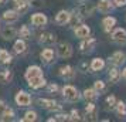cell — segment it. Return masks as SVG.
I'll return each instance as SVG.
<instances>
[{
	"label": "cell",
	"instance_id": "cell-29",
	"mask_svg": "<svg viewBox=\"0 0 126 122\" xmlns=\"http://www.w3.org/2000/svg\"><path fill=\"white\" fill-rule=\"evenodd\" d=\"M94 89H95L98 94H101V92H103V91L106 89V85H105V82L103 81H96L95 82V85H94Z\"/></svg>",
	"mask_w": 126,
	"mask_h": 122
},
{
	"label": "cell",
	"instance_id": "cell-32",
	"mask_svg": "<svg viewBox=\"0 0 126 122\" xmlns=\"http://www.w3.org/2000/svg\"><path fill=\"white\" fill-rule=\"evenodd\" d=\"M35 119H37V114L34 111H29V112H26V116L21 121H35Z\"/></svg>",
	"mask_w": 126,
	"mask_h": 122
},
{
	"label": "cell",
	"instance_id": "cell-21",
	"mask_svg": "<svg viewBox=\"0 0 126 122\" xmlns=\"http://www.w3.org/2000/svg\"><path fill=\"white\" fill-rule=\"evenodd\" d=\"M103 65H105V61H103L102 58H94L91 63V70L92 71H99L103 68Z\"/></svg>",
	"mask_w": 126,
	"mask_h": 122
},
{
	"label": "cell",
	"instance_id": "cell-6",
	"mask_svg": "<svg viewBox=\"0 0 126 122\" xmlns=\"http://www.w3.org/2000/svg\"><path fill=\"white\" fill-rule=\"evenodd\" d=\"M14 7L18 14H26L30 10V3L29 0H14Z\"/></svg>",
	"mask_w": 126,
	"mask_h": 122
},
{
	"label": "cell",
	"instance_id": "cell-30",
	"mask_svg": "<svg viewBox=\"0 0 126 122\" xmlns=\"http://www.w3.org/2000/svg\"><path fill=\"white\" fill-rule=\"evenodd\" d=\"M115 106H116V111H118V114H119V115H125V114H126V105H125V102L119 101Z\"/></svg>",
	"mask_w": 126,
	"mask_h": 122
},
{
	"label": "cell",
	"instance_id": "cell-24",
	"mask_svg": "<svg viewBox=\"0 0 126 122\" xmlns=\"http://www.w3.org/2000/svg\"><path fill=\"white\" fill-rule=\"evenodd\" d=\"M41 58L46 60L47 63H50L52 58H54V51H52L51 48H46V50H43V52H41Z\"/></svg>",
	"mask_w": 126,
	"mask_h": 122
},
{
	"label": "cell",
	"instance_id": "cell-7",
	"mask_svg": "<svg viewBox=\"0 0 126 122\" xmlns=\"http://www.w3.org/2000/svg\"><path fill=\"white\" fill-rule=\"evenodd\" d=\"M112 40L118 44H126V31L123 29H116L112 33Z\"/></svg>",
	"mask_w": 126,
	"mask_h": 122
},
{
	"label": "cell",
	"instance_id": "cell-41",
	"mask_svg": "<svg viewBox=\"0 0 126 122\" xmlns=\"http://www.w3.org/2000/svg\"><path fill=\"white\" fill-rule=\"evenodd\" d=\"M4 3H6V0H0V6H3Z\"/></svg>",
	"mask_w": 126,
	"mask_h": 122
},
{
	"label": "cell",
	"instance_id": "cell-13",
	"mask_svg": "<svg viewBox=\"0 0 126 122\" xmlns=\"http://www.w3.org/2000/svg\"><path fill=\"white\" fill-rule=\"evenodd\" d=\"M98 9H99L101 13H109L113 10V4L110 3V0H99Z\"/></svg>",
	"mask_w": 126,
	"mask_h": 122
},
{
	"label": "cell",
	"instance_id": "cell-18",
	"mask_svg": "<svg viewBox=\"0 0 126 122\" xmlns=\"http://www.w3.org/2000/svg\"><path fill=\"white\" fill-rule=\"evenodd\" d=\"M89 33H91V30H89L88 26H79V27L75 29V35L79 37V38H86L89 35Z\"/></svg>",
	"mask_w": 126,
	"mask_h": 122
},
{
	"label": "cell",
	"instance_id": "cell-4",
	"mask_svg": "<svg viewBox=\"0 0 126 122\" xmlns=\"http://www.w3.org/2000/svg\"><path fill=\"white\" fill-rule=\"evenodd\" d=\"M55 41H57L55 34H52V33H50V31H46V33H43V34L40 35V43L43 44V46H47V47L54 46Z\"/></svg>",
	"mask_w": 126,
	"mask_h": 122
},
{
	"label": "cell",
	"instance_id": "cell-25",
	"mask_svg": "<svg viewBox=\"0 0 126 122\" xmlns=\"http://www.w3.org/2000/svg\"><path fill=\"white\" fill-rule=\"evenodd\" d=\"M12 61V55L6 51V50H0V63H3V64H9Z\"/></svg>",
	"mask_w": 126,
	"mask_h": 122
},
{
	"label": "cell",
	"instance_id": "cell-35",
	"mask_svg": "<svg viewBox=\"0 0 126 122\" xmlns=\"http://www.w3.org/2000/svg\"><path fill=\"white\" fill-rule=\"evenodd\" d=\"M30 6H34V7H40L41 6V0H29Z\"/></svg>",
	"mask_w": 126,
	"mask_h": 122
},
{
	"label": "cell",
	"instance_id": "cell-19",
	"mask_svg": "<svg viewBox=\"0 0 126 122\" xmlns=\"http://www.w3.org/2000/svg\"><path fill=\"white\" fill-rule=\"evenodd\" d=\"M75 75V71L72 67H69V65H65L61 68V77L65 78V80H71V78H74Z\"/></svg>",
	"mask_w": 126,
	"mask_h": 122
},
{
	"label": "cell",
	"instance_id": "cell-9",
	"mask_svg": "<svg viewBox=\"0 0 126 122\" xmlns=\"http://www.w3.org/2000/svg\"><path fill=\"white\" fill-rule=\"evenodd\" d=\"M16 102H17L20 106H27V105H30V102H31V98H30V95L27 92L21 91V92H18L17 95H16Z\"/></svg>",
	"mask_w": 126,
	"mask_h": 122
},
{
	"label": "cell",
	"instance_id": "cell-34",
	"mask_svg": "<svg viewBox=\"0 0 126 122\" xmlns=\"http://www.w3.org/2000/svg\"><path fill=\"white\" fill-rule=\"evenodd\" d=\"M106 102H108L110 106H115V104H116V99H115L113 95H110V97H108V99H106Z\"/></svg>",
	"mask_w": 126,
	"mask_h": 122
},
{
	"label": "cell",
	"instance_id": "cell-23",
	"mask_svg": "<svg viewBox=\"0 0 126 122\" xmlns=\"http://www.w3.org/2000/svg\"><path fill=\"white\" fill-rule=\"evenodd\" d=\"M84 97L86 101H95L98 98V92L95 89H85L84 91Z\"/></svg>",
	"mask_w": 126,
	"mask_h": 122
},
{
	"label": "cell",
	"instance_id": "cell-1",
	"mask_svg": "<svg viewBox=\"0 0 126 122\" xmlns=\"http://www.w3.org/2000/svg\"><path fill=\"white\" fill-rule=\"evenodd\" d=\"M63 95L64 98L69 101V102H75V101H78L79 99V92H78V89L72 85H65L63 88Z\"/></svg>",
	"mask_w": 126,
	"mask_h": 122
},
{
	"label": "cell",
	"instance_id": "cell-12",
	"mask_svg": "<svg viewBox=\"0 0 126 122\" xmlns=\"http://www.w3.org/2000/svg\"><path fill=\"white\" fill-rule=\"evenodd\" d=\"M69 18H71V14L68 12H65V10H61L55 17V23L60 24V26H64V24L69 23Z\"/></svg>",
	"mask_w": 126,
	"mask_h": 122
},
{
	"label": "cell",
	"instance_id": "cell-27",
	"mask_svg": "<svg viewBox=\"0 0 126 122\" xmlns=\"http://www.w3.org/2000/svg\"><path fill=\"white\" fill-rule=\"evenodd\" d=\"M14 51L17 52V54H23L26 51V43L23 40H18L14 43Z\"/></svg>",
	"mask_w": 126,
	"mask_h": 122
},
{
	"label": "cell",
	"instance_id": "cell-11",
	"mask_svg": "<svg viewBox=\"0 0 126 122\" xmlns=\"http://www.w3.org/2000/svg\"><path fill=\"white\" fill-rule=\"evenodd\" d=\"M16 34H17V30L14 29L13 26H6L4 29H1V37L4 38V40H12L13 37H16Z\"/></svg>",
	"mask_w": 126,
	"mask_h": 122
},
{
	"label": "cell",
	"instance_id": "cell-38",
	"mask_svg": "<svg viewBox=\"0 0 126 122\" xmlns=\"http://www.w3.org/2000/svg\"><path fill=\"white\" fill-rule=\"evenodd\" d=\"M113 1H115V4H116V6H119V7L126 6V0H113Z\"/></svg>",
	"mask_w": 126,
	"mask_h": 122
},
{
	"label": "cell",
	"instance_id": "cell-5",
	"mask_svg": "<svg viewBox=\"0 0 126 122\" xmlns=\"http://www.w3.org/2000/svg\"><path fill=\"white\" fill-rule=\"evenodd\" d=\"M58 55L61 58H69L72 55V48L69 46L68 43H61V44H58Z\"/></svg>",
	"mask_w": 126,
	"mask_h": 122
},
{
	"label": "cell",
	"instance_id": "cell-31",
	"mask_svg": "<svg viewBox=\"0 0 126 122\" xmlns=\"http://www.w3.org/2000/svg\"><path fill=\"white\" fill-rule=\"evenodd\" d=\"M30 35H31V33H30V30L27 26H21V29H20V37H23V38H30Z\"/></svg>",
	"mask_w": 126,
	"mask_h": 122
},
{
	"label": "cell",
	"instance_id": "cell-33",
	"mask_svg": "<svg viewBox=\"0 0 126 122\" xmlns=\"http://www.w3.org/2000/svg\"><path fill=\"white\" fill-rule=\"evenodd\" d=\"M71 119H72V121H79L81 119L79 112H78V111H72V112H71Z\"/></svg>",
	"mask_w": 126,
	"mask_h": 122
},
{
	"label": "cell",
	"instance_id": "cell-3",
	"mask_svg": "<svg viewBox=\"0 0 126 122\" xmlns=\"http://www.w3.org/2000/svg\"><path fill=\"white\" fill-rule=\"evenodd\" d=\"M37 104L43 106V108H46L48 111H60L61 109V105L57 104L55 101H52V99H44V98H38L37 99Z\"/></svg>",
	"mask_w": 126,
	"mask_h": 122
},
{
	"label": "cell",
	"instance_id": "cell-28",
	"mask_svg": "<svg viewBox=\"0 0 126 122\" xmlns=\"http://www.w3.org/2000/svg\"><path fill=\"white\" fill-rule=\"evenodd\" d=\"M13 116H14L13 109L12 108H6V111L3 112V115L0 116V121H10V119H13Z\"/></svg>",
	"mask_w": 126,
	"mask_h": 122
},
{
	"label": "cell",
	"instance_id": "cell-20",
	"mask_svg": "<svg viewBox=\"0 0 126 122\" xmlns=\"http://www.w3.org/2000/svg\"><path fill=\"white\" fill-rule=\"evenodd\" d=\"M13 78V74L10 70H0V82H3V84H7V82H10Z\"/></svg>",
	"mask_w": 126,
	"mask_h": 122
},
{
	"label": "cell",
	"instance_id": "cell-10",
	"mask_svg": "<svg viewBox=\"0 0 126 122\" xmlns=\"http://www.w3.org/2000/svg\"><path fill=\"white\" fill-rule=\"evenodd\" d=\"M109 60H110V63H112L115 67H119V65H122L123 63H125L126 55L122 51H116L115 54H112V57L109 58Z\"/></svg>",
	"mask_w": 126,
	"mask_h": 122
},
{
	"label": "cell",
	"instance_id": "cell-26",
	"mask_svg": "<svg viewBox=\"0 0 126 122\" xmlns=\"http://www.w3.org/2000/svg\"><path fill=\"white\" fill-rule=\"evenodd\" d=\"M120 78V71L118 68H112V70L109 71V80L112 82H118Z\"/></svg>",
	"mask_w": 126,
	"mask_h": 122
},
{
	"label": "cell",
	"instance_id": "cell-37",
	"mask_svg": "<svg viewBox=\"0 0 126 122\" xmlns=\"http://www.w3.org/2000/svg\"><path fill=\"white\" fill-rule=\"evenodd\" d=\"M86 114H91V112H95V105L94 104H89L88 106H86Z\"/></svg>",
	"mask_w": 126,
	"mask_h": 122
},
{
	"label": "cell",
	"instance_id": "cell-36",
	"mask_svg": "<svg viewBox=\"0 0 126 122\" xmlns=\"http://www.w3.org/2000/svg\"><path fill=\"white\" fill-rule=\"evenodd\" d=\"M6 102H4V101H0V116L3 115V112H4V111H6Z\"/></svg>",
	"mask_w": 126,
	"mask_h": 122
},
{
	"label": "cell",
	"instance_id": "cell-8",
	"mask_svg": "<svg viewBox=\"0 0 126 122\" xmlns=\"http://www.w3.org/2000/svg\"><path fill=\"white\" fill-rule=\"evenodd\" d=\"M95 44H96V40H95L94 37H86L85 40L81 43L79 48H81V51L82 52H86V51H91Z\"/></svg>",
	"mask_w": 126,
	"mask_h": 122
},
{
	"label": "cell",
	"instance_id": "cell-14",
	"mask_svg": "<svg viewBox=\"0 0 126 122\" xmlns=\"http://www.w3.org/2000/svg\"><path fill=\"white\" fill-rule=\"evenodd\" d=\"M29 85L31 88H41V87H44L46 85V80L43 78L41 75H38V77H34V78H30L29 80Z\"/></svg>",
	"mask_w": 126,
	"mask_h": 122
},
{
	"label": "cell",
	"instance_id": "cell-22",
	"mask_svg": "<svg viewBox=\"0 0 126 122\" xmlns=\"http://www.w3.org/2000/svg\"><path fill=\"white\" fill-rule=\"evenodd\" d=\"M115 23H116V20H115L113 17H105L102 21V26L103 29H105V31H110V30L113 29Z\"/></svg>",
	"mask_w": 126,
	"mask_h": 122
},
{
	"label": "cell",
	"instance_id": "cell-2",
	"mask_svg": "<svg viewBox=\"0 0 126 122\" xmlns=\"http://www.w3.org/2000/svg\"><path fill=\"white\" fill-rule=\"evenodd\" d=\"M77 13H78V16L81 18L84 17H89L94 14V6H92L91 3H82L79 6L77 7Z\"/></svg>",
	"mask_w": 126,
	"mask_h": 122
},
{
	"label": "cell",
	"instance_id": "cell-17",
	"mask_svg": "<svg viewBox=\"0 0 126 122\" xmlns=\"http://www.w3.org/2000/svg\"><path fill=\"white\" fill-rule=\"evenodd\" d=\"M41 75V68L37 67V65H33V67H29L27 68V72H26V78L29 81L30 78H34V77H38Z\"/></svg>",
	"mask_w": 126,
	"mask_h": 122
},
{
	"label": "cell",
	"instance_id": "cell-40",
	"mask_svg": "<svg viewBox=\"0 0 126 122\" xmlns=\"http://www.w3.org/2000/svg\"><path fill=\"white\" fill-rule=\"evenodd\" d=\"M122 77H123V78H126V68L123 70V72H122Z\"/></svg>",
	"mask_w": 126,
	"mask_h": 122
},
{
	"label": "cell",
	"instance_id": "cell-15",
	"mask_svg": "<svg viewBox=\"0 0 126 122\" xmlns=\"http://www.w3.org/2000/svg\"><path fill=\"white\" fill-rule=\"evenodd\" d=\"M18 16L20 14L17 13V10H9V12H6L3 14V20L7 21V23H14V21L18 20Z\"/></svg>",
	"mask_w": 126,
	"mask_h": 122
},
{
	"label": "cell",
	"instance_id": "cell-39",
	"mask_svg": "<svg viewBox=\"0 0 126 122\" xmlns=\"http://www.w3.org/2000/svg\"><path fill=\"white\" fill-rule=\"evenodd\" d=\"M57 89H58V87L55 85V84H51V85L48 87V91H50V92H55Z\"/></svg>",
	"mask_w": 126,
	"mask_h": 122
},
{
	"label": "cell",
	"instance_id": "cell-16",
	"mask_svg": "<svg viewBox=\"0 0 126 122\" xmlns=\"http://www.w3.org/2000/svg\"><path fill=\"white\" fill-rule=\"evenodd\" d=\"M31 23L34 26H44L47 23V16L43 14V13H37V14H34L31 17Z\"/></svg>",
	"mask_w": 126,
	"mask_h": 122
}]
</instances>
